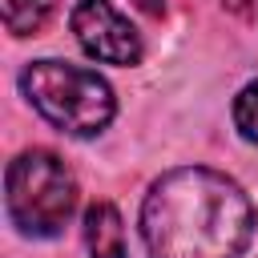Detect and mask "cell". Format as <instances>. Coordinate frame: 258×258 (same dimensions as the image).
Segmentation results:
<instances>
[{
	"instance_id": "6da1fadb",
	"label": "cell",
	"mask_w": 258,
	"mask_h": 258,
	"mask_svg": "<svg viewBox=\"0 0 258 258\" xmlns=\"http://www.w3.org/2000/svg\"><path fill=\"white\" fill-rule=\"evenodd\" d=\"M141 238L153 258H238L254 238V206L234 177L181 165L149 185Z\"/></svg>"
},
{
	"instance_id": "7a4b0ae2",
	"label": "cell",
	"mask_w": 258,
	"mask_h": 258,
	"mask_svg": "<svg viewBox=\"0 0 258 258\" xmlns=\"http://www.w3.org/2000/svg\"><path fill=\"white\" fill-rule=\"evenodd\" d=\"M20 89L28 105L69 137H97L117 113L109 81L69 60H28L20 69Z\"/></svg>"
},
{
	"instance_id": "3957f363",
	"label": "cell",
	"mask_w": 258,
	"mask_h": 258,
	"mask_svg": "<svg viewBox=\"0 0 258 258\" xmlns=\"http://www.w3.org/2000/svg\"><path fill=\"white\" fill-rule=\"evenodd\" d=\"M77 177L52 149H24L4 169V206L20 234L56 238L77 214Z\"/></svg>"
},
{
	"instance_id": "277c9868",
	"label": "cell",
	"mask_w": 258,
	"mask_h": 258,
	"mask_svg": "<svg viewBox=\"0 0 258 258\" xmlns=\"http://www.w3.org/2000/svg\"><path fill=\"white\" fill-rule=\"evenodd\" d=\"M69 24L77 44L101 64H137L145 52L141 32L109 0H77L69 12Z\"/></svg>"
},
{
	"instance_id": "5b68a950",
	"label": "cell",
	"mask_w": 258,
	"mask_h": 258,
	"mask_svg": "<svg viewBox=\"0 0 258 258\" xmlns=\"http://www.w3.org/2000/svg\"><path fill=\"white\" fill-rule=\"evenodd\" d=\"M85 246L93 258H125V222L113 202H93L85 210Z\"/></svg>"
},
{
	"instance_id": "8992f818",
	"label": "cell",
	"mask_w": 258,
	"mask_h": 258,
	"mask_svg": "<svg viewBox=\"0 0 258 258\" xmlns=\"http://www.w3.org/2000/svg\"><path fill=\"white\" fill-rule=\"evenodd\" d=\"M0 8H4V28L12 36H36L52 16L56 0H0Z\"/></svg>"
},
{
	"instance_id": "52a82bcc",
	"label": "cell",
	"mask_w": 258,
	"mask_h": 258,
	"mask_svg": "<svg viewBox=\"0 0 258 258\" xmlns=\"http://www.w3.org/2000/svg\"><path fill=\"white\" fill-rule=\"evenodd\" d=\"M234 129L258 145V81L242 85V93L234 97Z\"/></svg>"
},
{
	"instance_id": "ba28073f",
	"label": "cell",
	"mask_w": 258,
	"mask_h": 258,
	"mask_svg": "<svg viewBox=\"0 0 258 258\" xmlns=\"http://www.w3.org/2000/svg\"><path fill=\"white\" fill-rule=\"evenodd\" d=\"M133 4H137L145 16H161V12H165V0H133Z\"/></svg>"
}]
</instances>
